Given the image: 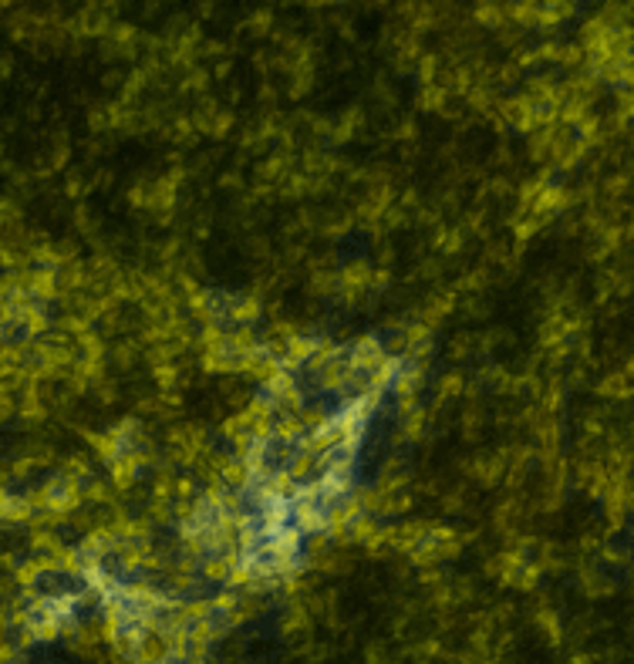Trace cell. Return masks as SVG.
Returning <instances> with one entry per match:
<instances>
[{
    "label": "cell",
    "mask_w": 634,
    "mask_h": 664,
    "mask_svg": "<svg viewBox=\"0 0 634 664\" xmlns=\"http://www.w3.org/2000/svg\"><path fill=\"white\" fill-rule=\"evenodd\" d=\"M388 540L401 549L405 556H412L415 563H442L449 556L459 553V536L438 523H408L401 530H392Z\"/></svg>",
    "instance_id": "obj_1"
}]
</instances>
